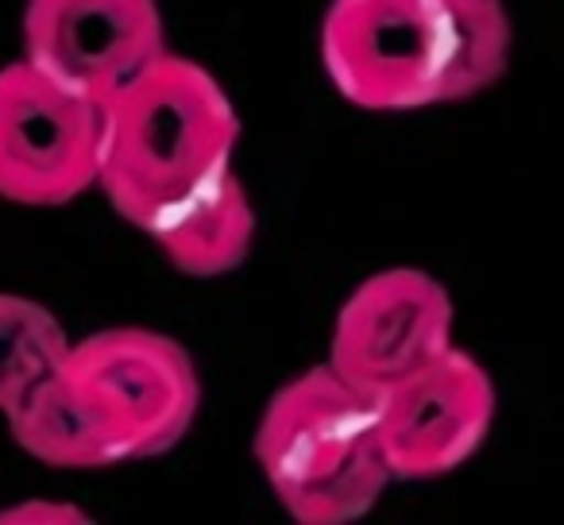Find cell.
Returning <instances> with one entry per match:
<instances>
[{
	"mask_svg": "<svg viewBox=\"0 0 564 525\" xmlns=\"http://www.w3.org/2000/svg\"><path fill=\"white\" fill-rule=\"evenodd\" d=\"M236 143L240 117L225 86L163 51L101 105L97 189L135 228L232 166Z\"/></svg>",
	"mask_w": 564,
	"mask_h": 525,
	"instance_id": "2",
	"label": "cell"
},
{
	"mask_svg": "<svg viewBox=\"0 0 564 525\" xmlns=\"http://www.w3.org/2000/svg\"><path fill=\"white\" fill-rule=\"evenodd\" d=\"M9 433L32 460L51 463V468H112V452L105 445L101 429L94 425V417L86 414V406L78 402V394L66 386V379L51 375L43 379L35 391H28L17 406L4 414Z\"/></svg>",
	"mask_w": 564,
	"mask_h": 525,
	"instance_id": "10",
	"label": "cell"
},
{
	"mask_svg": "<svg viewBox=\"0 0 564 525\" xmlns=\"http://www.w3.org/2000/svg\"><path fill=\"white\" fill-rule=\"evenodd\" d=\"M101 105L32 63L0 66V201L58 209L97 189Z\"/></svg>",
	"mask_w": 564,
	"mask_h": 525,
	"instance_id": "5",
	"label": "cell"
},
{
	"mask_svg": "<svg viewBox=\"0 0 564 525\" xmlns=\"http://www.w3.org/2000/svg\"><path fill=\"white\" fill-rule=\"evenodd\" d=\"M317 47L348 105L422 112L502 81L514 28L502 0H333Z\"/></svg>",
	"mask_w": 564,
	"mask_h": 525,
	"instance_id": "1",
	"label": "cell"
},
{
	"mask_svg": "<svg viewBox=\"0 0 564 525\" xmlns=\"http://www.w3.org/2000/svg\"><path fill=\"white\" fill-rule=\"evenodd\" d=\"M166 51L159 0H28L24 63L105 105Z\"/></svg>",
	"mask_w": 564,
	"mask_h": 525,
	"instance_id": "8",
	"label": "cell"
},
{
	"mask_svg": "<svg viewBox=\"0 0 564 525\" xmlns=\"http://www.w3.org/2000/svg\"><path fill=\"white\" fill-rule=\"evenodd\" d=\"M256 463L299 525H348L394 483L383 460L376 398L329 363L282 383L256 429Z\"/></svg>",
	"mask_w": 564,
	"mask_h": 525,
	"instance_id": "3",
	"label": "cell"
},
{
	"mask_svg": "<svg viewBox=\"0 0 564 525\" xmlns=\"http://www.w3.org/2000/svg\"><path fill=\"white\" fill-rule=\"evenodd\" d=\"M453 321L445 283L414 267L379 271L340 306L325 363L348 386L379 398L453 344Z\"/></svg>",
	"mask_w": 564,
	"mask_h": 525,
	"instance_id": "7",
	"label": "cell"
},
{
	"mask_svg": "<svg viewBox=\"0 0 564 525\" xmlns=\"http://www.w3.org/2000/svg\"><path fill=\"white\" fill-rule=\"evenodd\" d=\"M135 228L163 251L174 271L194 278H217L248 259L256 243V205L240 174L225 166Z\"/></svg>",
	"mask_w": 564,
	"mask_h": 525,
	"instance_id": "9",
	"label": "cell"
},
{
	"mask_svg": "<svg viewBox=\"0 0 564 525\" xmlns=\"http://www.w3.org/2000/svg\"><path fill=\"white\" fill-rule=\"evenodd\" d=\"M58 375L94 417L117 463L178 448L202 409V379L189 352L151 329L120 325L70 340Z\"/></svg>",
	"mask_w": 564,
	"mask_h": 525,
	"instance_id": "4",
	"label": "cell"
},
{
	"mask_svg": "<svg viewBox=\"0 0 564 525\" xmlns=\"http://www.w3.org/2000/svg\"><path fill=\"white\" fill-rule=\"evenodd\" d=\"M495 383L464 348L448 344L376 398V425L391 479H441L484 448L495 422Z\"/></svg>",
	"mask_w": 564,
	"mask_h": 525,
	"instance_id": "6",
	"label": "cell"
},
{
	"mask_svg": "<svg viewBox=\"0 0 564 525\" xmlns=\"http://www.w3.org/2000/svg\"><path fill=\"white\" fill-rule=\"evenodd\" d=\"M94 517L70 499H20L0 510V525H89Z\"/></svg>",
	"mask_w": 564,
	"mask_h": 525,
	"instance_id": "12",
	"label": "cell"
},
{
	"mask_svg": "<svg viewBox=\"0 0 564 525\" xmlns=\"http://www.w3.org/2000/svg\"><path fill=\"white\" fill-rule=\"evenodd\" d=\"M70 352L63 321L24 294L0 291V414L51 379Z\"/></svg>",
	"mask_w": 564,
	"mask_h": 525,
	"instance_id": "11",
	"label": "cell"
}]
</instances>
